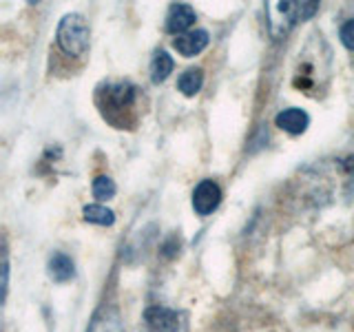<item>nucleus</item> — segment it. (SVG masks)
<instances>
[{"label":"nucleus","mask_w":354,"mask_h":332,"mask_svg":"<svg viewBox=\"0 0 354 332\" xmlns=\"http://www.w3.org/2000/svg\"><path fill=\"white\" fill-rule=\"evenodd\" d=\"M138 100V89L127 80H111L97 86L95 102L100 113L115 129H127L133 122V107Z\"/></svg>","instance_id":"obj_1"},{"label":"nucleus","mask_w":354,"mask_h":332,"mask_svg":"<svg viewBox=\"0 0 354 332\" xmlns=\"http://www.w3.org/2000/svg\"><path fill=\"white\" fill-rule=\"evenodd\" d=\"M319 11V3H295V0H288V3H270L266 5V14H268V27L274 40L283 38L288 31H290L299 20H308L313 18Z\"/></svg>","instance_id":"obj_2"},{"label":"nucleus","mask_w":354,"mask_h":332,"mask_svg":"<svg viewBox=\"0 0 354 332\" xmlns=\"http://www.w3.org/2000/svg\"><path fill=\"white\" fill-rule=\"evenodd\" d=\"M58 44L69 55H82L88 49V25L80 14H69L60 20Z\"/></svg>","instance_id":"obj_3"},{"label":"nucleus","mask_w":354,"mask_h":332,"mask_svg":"<svg viewBox=\"0 0 354 332\" xmlns=\"http://www.w3.org/2000/svg\"><path fill=\"white\" fill-rule=\"evenodd\" d=\"M140 332H188L186 315L166 306H151L144 310Z\"/></svg>","instance_id":"obj_4"},{"label":"nucleus","mask_w":354,"mask_h":332,"mask_svg":"<svg viewBox=\"0 0 354 332\" xmlns=\"http://www.w3.org/2000/svg\"><path fill=\"white\" fill-rule=\"evenodd\" d=\"M221 202V188L213 180H202L193 191V208L197 215H210Z\"/></svg>","instance_id":"obj_5"},{"label":"nucleus","mask_w":354,"mask_h":332,"mask_svg":"<svg viewBox=\"0 0 354 332\" xmlns=\"http://www.w3.org/2000/svg\"><path fill=\"white\" fill-rule=\"evenodd\" d=\"M173 47L180 51L184 58H193V55L202 53L208 47V33L204 29L186 31L182 36H177L173 40Z\"/></svg>","instance_id":"obj_6"},{"label":"nucleus","mask_w":354,"mask_h":332,"mask_svg":"<svg viewBox=\"0 0 354 332\" xmlns=\"http://www.w3.org/2000/svg\"><path fill=\"white\" fill-rule=\"evenodd\" d=\"M195 9L188 7V5H173L169 9V14H166V31L169 33H175V36H182L191 25L195 22Z\"/></svg>","instance_id":"obj_7"},{"label":"nucleus","mask_w":354,"mask_h":332,"mask_svg":"<svg viewBox=\"0 0 354 332\" xmlns=\"http://www.w3.org/2000/svg\"><path fill=\"white\" fill-rule=\"evenodd\" d=\"M274 124L283 129L286 133H290V136H299V133H304L310 124V116L301 109H286L281 113H277L274 118Z\"/></svg>","instance_id":"obj_8"},{"label":"nucleus","mask_w":354,"mask_h":332,"mask_svg":"<svg viewBox=\"0 0 354 332\" xmlns=\"http://www.w3.org/2000/svg\"><path fill=\"white\" fill-rule=\"evenodd\" d=\"M49 275L55 282H69L75 275L73 259L64 252H53L51 259H49Z\"/></svg>","instance_id":"obj_9"},{"label":"nucleus","mask_w":354,"mask_h":332,"mask_svg":"<svg viewBox=\"0 0 354 332\" xmlns=\"http://www.w3.org/2000/svg\"><path fill=\"white\" fill-rule=\"evenodd\" d=\"M88 332H122V324L115 310L104 308L93 317V324L88 328Z\"/></svg>","instance_id":"obj_10"},{"label":"nucleus","mask_w":354,"mask_h":332,"mask_svg":"<svg viewBox=\"0 0 354 332\" xmlns=\"http://www.w3.org/2000/svg\"><path fill=\"white\" fill-rule=\"evenodd\" d=\"M173 66H175V62H173L171 55L166 51H158V53H155L153 62H151V80L155 84L164 82L166 77H169V73L173 71Z\"/></svg>","instance_id":"obj_11"},{"label":"nucleus","mask_w":354,"mask_h":332,"mask_svg":"<svg viewBox=\"0 0 354 332\" xmlns=\"http://www.w3.org/2000/svg\"><path fill=\"white\" fill-rule=\"evenodd\" d=\"M204 84V71L202 69H186L182 75H180V80H177V86H180V91L184 95H195L199 89H202Z\"/></svg>","instance_id":"obj_12"},{"label":"nucleus","mask_w":354,"mask_h":332,"mask_svg":"<svg viewBox=\"0 0 354 332\" xmlns=\"http://www.w3.org/2000/svg\"><path fill=\"white\" fill-rule=\"evenodd\" d=\"M84 219L86 221H91V224H100V226H111L115 221V215H113V210L102 206V204H88L84 206Z\"/></svg>","instance_id":"obj_13"},{"label":"nucleus","mask_w":354,"mask_h":332,"mask_svg":"<svg viewBox=\"0 0 354 332\" xmlns=\"http://www.w3.org/2000/svg\"><path fill=\"white\" fill-rule=\"evenodd\" d=\"M93 195L97 197V199H111L115 195V182L111 180V177H106V175H100V177H95L93 180Z\"/></svg>","instance_id":"obj_14"},{"label":"nucleus","mask_w":354,"mask_h":332,"mask_svg":"<svg viewBox=\"0 0 354 332\" xmlns=\"http://www.w3.org/2000/svg\"><path fill=\"white\" fill-rule=\"evenodd\" d=\"M339 36H341V42L346 44V47H348L350 51H354V18L348 20L346 25L341 27Z\"/></svg>","instance_id":"obj_15"},{"label":"nucleus","mask_w":354,"mask_h":332,"mask_svg":"<svg viewBox=\"0 0 354 332\" xmlns=\"http://www.w3.org/2000/svg\"><path fill=\"white\" fill-rule=\"evenodd\" d=\"M7 284H9V259H7V248L3 250V299L7 297Z\"/></svg>","instance_id":"obj_16"}]
</instances>
